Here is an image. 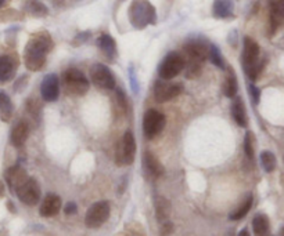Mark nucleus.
Masks as SVG:
<instances>
[{"label": "nucleus", "mask_w": 284, "mask_h": 236, "mask_svg": "<svg viewBox=\"0 0 284 236\" xmlns=\"http://www.w3.org/2000/svg\"><path fill=\"white\" fill-rule=\"evenodd\" d=\"M64 211L67 214H74V213H77V204L72 203V202L67 203L64 207Z\"/></svg>", "instance_id": "obj_35"}, {"label": "nucleus", "mask_w": 284, "mask_h": 236, "mask_svg": "<svg viewBox=\"0 0 284 236\" xmlns=\"http://www.w3.org/2000/svg\"><path fill=\"white\" fill-rule=\"evenodd\" d=\"M223 93H225V96L229 97V98H233V97H236V94H237V79H236V75H234L233 70L229 72V75H227L226 79H225Z\"/></svg>", "instance_id": "obj_27"}, {"label": "nucleus", "mask_w": 284, "mask_h": 236, "mask_svg": "<svg viewBox=\"0 0 284 236\" xmlns=\"http://www.w3.org/2000/svg\"><path fill=\"white\" fill-rule=\"evenodd\" d=\"M165 127V116L161 112L150 109L146 112L143 119V131L147 138H154Z\"/></svg>", "instance_id": "obj_8"}, {"label": "nucleus", "mask_w": 284, "mask_h": 236, "mask_svg": "<svg viewBox=\"0 0 284 236\" xmlns=\"http://www.w3.org/2000/svg\"><path fill=\"white\" fill-rule=\"evenodd\" d=\"M183 91V86L179 83H168L165 80H160L155 83L154 98L157 102H167L174 100Z\"/></svg>", "instance_id": "obj_12"}, {"label": "nucleus", "mask_w": 284, "mask_h": 236, "mask_svg": "<svg viewBox=\"0 0 284 236\" xmlns=\"http://www.w3.org/2000/svg\"><path fill=\"white\" fill-rule=\"evenodd\" d=\"M261 163L265 172L272 173L276 169V156L269 151H264L261 153Z\"/></svg>", "instance_id": "obj_28"}, {"label": "nucleus", "mask_w": 284, "mask_h": 236, "mask_svg": "<svg viewBox=\"0 0 284 236\" xmlns=\"http://www.w3.org/2000/svg\"><path fill=\"white\" fill-rule=\"evenodd\" d=\"M50 49H52V42L47 35H36L35 38L31 39L28 42L25 53H24V61H25L26 68L33 72L42 69Z\"/></svg>", "instance_id": "obj_1"}, {"label": "nucleus", "mask_w": 284, "mask_h": 236, "mask_svg": "<svg viewBox=\"0 0 284 236\" xmlns=\"http://www.w3.org/2000/svg\"><path fill=\"white\" fill-rule=\"evenodd\" d=\"M15 73V65L8 56H0V83L11 80Z\"/></svg>", "instance_id": "obj_18"}, {"label": "nucleus", "mask_w": 284, "mask_h": 236, "mask_svg": "<svg viewBox=\"0 0 284 236\" xmlns=\"http://www.w3.org/2000/svg\"><path fill=\"white\" fill-rule=\"evenodd\" d=\"M243 66L251 80H255L259 76L264 68V62L259 61V46L251 38L244 39L243 47Z\"/></svg>", "instance_id": "obj_2"}, {"label": "nucleus", "mask_w": 284, "mask_h": 236, "mask_svg": "<svg viewBox=\"0 0 284 236\" xmlns=\"http://www.w3.org/2000/svg\"><path fill=\"white\" fill-rule=\"evenodd\" d=\"M136 155V141L132 131H126L116 147L115 158L119 166H129L133 163Z\"/></svg>", "instance_id": "obj_5"}, {"label": "nucleus", "mask_w": 284, "mask_h": 236, "mask_svg": "<svg viewBox=\"0 0 284 236\" xmlns=\"http://www.w3.org/2000/svg\"><path fill=\"white\" fill-rule=\"evenodd\" d=\"M28 176H26V172L21 166H13L10 167L6 172V181L8 186L11 189H17L22 182H25Z\"/></svg>", "instance_id": "obj_16"}, {"label": "nucleus", "mask_w": 284, "mask_h": 236, "mask_svg": "<svg viewBox=\"0 0 284 236\" xmlns=\"http://www.w3.org/2000/svg\"><path fill=\"white\" fill-rule=\"evenodd\" d=\"M116 97H118V104H119V107L126 112V111H128V100H126V96L123 94L122 90H116Z\"/></svg>", "instance_id": "obj_33"}, {"label": "nucleus", "mask_w": 284, "mask_h": 236, "mask_svg": "<svg viewBox=\"0 0 284 236\" xmlns=\"http://www.w3.org/2000/svg\"><path fill=\"white\" fill-rule=\"evenodd\" d=\"M186 59L179 53H169L158 68V73L162 80H171L185 69Z\"/></svg>", "instance_id": "obj_6"}, {"label": "nucleus", "mask_w": 284, "mask_h": 236, "mask_svg": "<svg viewBox=\"0 0 284 236\" xmlns=\"http://www.w3.org/2000/svg\"><path fill=\"white\" fill-rule=\"evenodd\" d=\"M91 79L97 87L103 90H111L115 87V77L105 65L95 64L91 68Z\"/></svg>", "instance_id": "obj_10"}, {"label": "nucleus", "mask_w": 284, "mask_h": 236, "mask_svg": "<svg viewBox=\"0 0 284 236\" xmlns=\"http://www.w3.org/2000/svg\"><path fill=\"white\" fill-rule=\"evenodd\" d=\"M244 151H246L247 158L252 159L254 158V134L248 131L244 138Z\"/></svg>", "instance_id": "obj_30"}, {"label": "nucleus", "mask_w": 284, "mask_h": 236, "mask_svg": "<svg viewBox=\"0 0 284 236\" xmlns=\"http://www.w3.org/2000/svg\"><path fill=\"white\" fill-rule=\"evenodd\" d=\"M28 135H29V124L25 120H19L11 130V144L15 148L22 147L28 140Z\"/></svg>", "instance_id": "obj_15"}, {"label": "nucleus", "mask_w": 284, "mask_h": 236, "mask_svg": "<svg viewBox=\"0 0 284 236\" xmlns=\"http://www.w3.org/2000/svg\"><path fill=\"white\" fill-rule=\"evenodd\" d=\"M26 7H28V11L33 14V15L40 17V15H46L47 14V8H46L45 4H42L38 0H29Z\"/></svg>", "instance_id": "obj_29"}, {"label": "nucleus", "mask_w": 284, "mask_h": 236, "mask_svg": "<svg viewBox=\"0 0 284 236\" xmlns=\"http://www.w3.org/2000/svg\"><path fill=\"white\" fill-rule=\"evenodd\" d=\"M209 58H211L213 65H216V66H219V68H223V59H222L219 51H218V49H216L215 46H211V47H209Z\"/></svg>", "instance_id": "obj_31"}, {"label": "nucleus", "mask_w": 284, "mask_h": 236, "mask_svg": "<svg viewBox=\"0 0 284 236\" xmlns=\"http://www.w3.org/2000/svg\"><path fill=\"white\" fill-rule=\"evenodd\" d=\"M11 115H13V104L10 97L4 93H0V119L3 121H8L11 119Z\"/></svg>", "instance_id": "obj_25"}, {"label": "nucleus", "mask_w": 284, "mask_h": 236, "mask_svg": "<svg viewBox=\"0 0 284 236\" xmlns=\"http://www.w3.org/2000/svg\"><path fill=\"white\" fill-rule=\"evenodd\" d=\"M252 230L255 236H271L269 218L265 214H257L252 220Z\"/></svg>", "instance_id": "obj_20"}, {"label": "nucleus", "mask_w": 284, "mask_h": 236, "mask_svg": "<svg viewBox=\"0 0 284 236\" xmlns=\"http://www.w3.org/2000/svg\"><path fill=\"white\" fill-rule=\"evenodd\" d=\"M3 4H4V0H0V7L3 6Z\"/></svg>", "instance_id": "obj_38"}, {"label": "nucleus", "mask_w": 284, "mask_h": 236, "mask_svg": "<svg viewBox=\"0 0 284 236\" xmlns=\"http://www.w3.org/2000/svg\"><path fill=\"white\" fill-rule=\"evenodd\" d=\"M284 21V0H272L271 3V25L275 32L278 26Z\"/></svg>", "instance_id": "obj_17"}, {"label": "nucleus", "mask_w": 284, "mask_h": 236, "mask_svg": "<svg viewBox=\"0 0 284 236\" xmlns=\"http://www.w3.org/2000/svg\"><path fill=\"white\" fill-rule=\"evenodd\" d=\"M108 217H110V203L101 200L93 203L89 207L85 216V224L89 228H98L108 220Z\"/></svg>", "instance_id": "obj_7"}, {"label": "nucleus", "mask_w": 284, "mask_h": 236, "mask_svg": "<svg viewBox=\"0 0 284 236\" xmlns=\"http://www.w3.org/2000/svg\"><path fill=\"white\" fill-rule=\"evenodd\" d=\"M239 236H251V235L248 234V231H247V230H243V231H241V232H240Z\"/></svg>", "instance_id": "obj_37"}, {"label": "nucleus", "mask_w": 284, "mask_h": 236, "mask_svg": "<svg viewBox=\"0 0 284 236\" xmlns=\"http://www.w3.org/2000/svg\"><path fill=\"white\" fill-rule=\"evenodd\" d=\"M232 115L233 119L236 120V123L241 126V127H246L248 119H247V112L246 107L241 101V98H236L232 104Z\"/></svg>", "instance_id": "obj_22"}, {"label": "nucleus", "mask_w": 284, "mask_h": 236, "mask_svg": "<svg viewBox=\"0 0 284 236\" xmlns=\"http://www.w3.org/2000/svg\"><path fill=\"white\" fill-rule=\"evenodd\" d=\"M26 109H28V112L31 114V115L38 120L39 119V112H40V109H39V104L33 98H28V101H26Z\"/></svg>", "instance_id": "obj_32"}, {"label": "nucleus", "mask_w": 284, "mask_h": 236, "mask_svg": "<svg viewBox=\"0 0 284 236\" xmlns=\"http://www.w3.org/2000/svg\"><path fill=\"white\" fill-rule=\"evenodd\" d=\"M61 199L54 193H49L46 195L45 199L42 200L40 204V209L39 213L42 217H53V216H57L58 211L61 210Z\"/></svg>", "instance_id": "obj_14"}, {"label": "nucleus", "mask_w": 284, "mask_h": 236, "mask_svg": "<svg viewBox=\"0 0 284 236\" xmlns=\"http://www.w3.org/2000/svg\"><path fill=\"white\" fill-rule=\"evenodd\" d=\"M252 202H254L252 195H248V196L246 198V200L240 204L239 207H237V209H236V210L233 211L232 214H230V220H232V221H239V220H241V218L246 217L247 214H248V211L251 210Z\"/></svg>", "instance_id": "obj_26"}, {"label": "nucleus", "mask_w": 284, "mask_h": 236, "mask_svg": "<svg viewBox=\"0 0 284 236\" xmlns=\"http://www.w3.org/2000/svg\"><path fill=\"white\" fill-rule=\"evenodd\" d=\"M183 50L189 58V62L202 64L209 57V47L201 40H189L183 46Z\"/></svg>", "instance_id": "obj_11"}, {"label": "nucleus", "mask_w": 284, "mask_h": 236, "mask_svg": "<svg viewBox=\"0 0 284 236\" xmlns=\"http://www.w3.org/2000/svg\"><path fill=\"white\" fill-rule=\"evenodd\" d=\"M63 84L72 96H84L89 89V80L81 70L75 68H68L63 73Z\"/></svg>", "instance_id": "obj_4"}, {"label": "nucleus", "mask_w": 284, "mask_h": 236, "mask_svg": "<svg viewBox=\"0 0 284 236\" xmlns=\"http://www.w3.org/2000/svg\"><path fill=\"white\" fill-rule=\"evenodd\" d=\"M233 0H215L213 1V15L216 18H227L233 14Z\"/></svg>", "instance_id": "obj_21"}, {"label": "nucleus", "mask_w": 284, "mask_h": 236, "mask_svg": "<svg viewBox=\"0 0 284 236\" xmlns=\"http://www.w3.org/2000/svg\"><path fill=\"white\" fill-rule=\"evenodd\" d=\"M144 166L147 169V172L150 173V176H153L155 178L161 177L164 174V166L161 165V162L157 159V156L153 155L151 152L144 153Z\"/></svg>", "instance_id": "obj_19"}, {"label": "nucleus", "mask_w": 284, "mask_h": 236, "mask_svg": "<svg viewBox=\"0 0 284 236\" xmlns=\"http://www.w3.org/2000/svg\"><path fill=\"white\" fill-rule=\"evenodd\" d=\"M15 192L19 200L28 206H35L40 200V186L36 179L26 178L25 182H22Z\"/></svg>", "instance_id": "obj_9"}, {"label": "nucleus", "mask_w": 284, "mask_h": 236, "mask_svg": "<svg viewBox=\"0 0 284 236\" xmlns=\"http://www.w3.org/2000/svg\"><path fill=\"white\" fill-rule=\"evenodd\" d=\"M98 46L104 54L108 58H114L116 56V45L115 40L111 38L110 35H103L98 39Z\"/></svg>", "instance_id": "obj_24"}, {"label": "nucleus", "mask_w": 284, "mask_h": 236, "mask_svg": "<svg viewBox=\"0 0 284 236\" xmlns=\"http://www.w3.org/2000/svg\"><path fill=\"white\" fill-rule=\"evenodd\" d=\"M280 236H284V227L283 230H282V232H280Z\"/></svg>", "instance_id": "obj_39"}, {"label": "nucleus", "mask_w": 284, "mask_h": 236, "mask_svg": "<svg viewBox=\"0 0 284 236\" xmlns=\"http://www.w3.org/2000/svg\"><path fill=\"white\" fill-rule=\"evenodd\" d=\"M40 94H42V98L47 102L57 100L60 96V80L54 73H49L43 77L40 84Z\"/></svg>", "instance_id": "obj_13"}, {"label": "nucleus", "mask_w": 284, "mask_h": 236, "mask_svg": "<svg viewBox=\"0 0 284 236\" xmlns=\"http://www.w3.org/2000/svg\"><path fill=\"white\" fill-rule=\"evenodd\" d=\"M129 19L136 28H144L155 21V8L147 0H133L129 8Z\"/></svg>", "instance_id": "obj_3"}, {"label": "nucleus", "mask_w": 284, "mask_h": 236, "mask_svg": "<svg viewBox=\"0 0 284 236\" xmlns=\"http://www.w3.org/2000/svg\"><path fill=\"white\" fill-rule=\"evenodd\" d=\"M164 224V227H162V235H168L171 234V231H172V224L168 223V221H165Z\"/></svg>", "instance_id": "obj_36"}, {"label": "nucleus", "mask_w": 284, "mask_h": 236, "mask_svg": "<svg viewBox=\"0 0 284 236\" xmlns=\"http://www.w3.org/2000/svg\"><path fill=\"white\" fill-rule=\"evenodd\" d=\"M171 214V204L165 198L157 196L155 198V216L160 223H165Z\"/></svg>", "instance_id": "obj_23"}, {"label": "nucleus", "mask_w": 284, "mask_h": 236, "mask_svg": "<svg viewBox=\"0 0 284 236\" xmlns=\"http://www.w3.org/2000/svg\"><path fill=\"white\" fill-rule=\"evenodd\" d=\"M250 94H251V98L252 101L255 102V104H258L259 102V97H261V91H259L258 87H255V86H250Z\"/></svg>", "instance_id": "obj_34"}]
</instances>
